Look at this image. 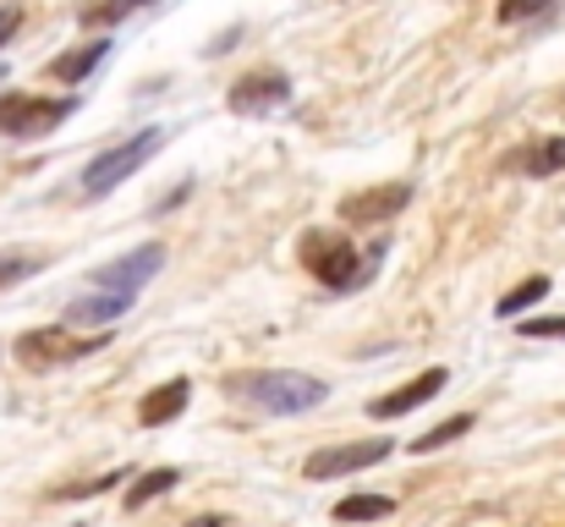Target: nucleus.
I'll return each instance as SVG.
<instances>
[{
    "mask_svg": "<svg viewBox=\"0 0 565 527\" xmlns=\"http://www.w3.org/2000/svg\"><path fill=\"white\" fill-rule=\"evenodd\" d=\"M11 351H17L28 368H55V362H77V357L99 351V341H66V330H61V325H44V330L17 336V347Z\"/></svg>",
    "mask_w": 565,
    "mask_h": 527,
    "instance_id": "obj_9",
    "label": "nucleus"
},
{
    "mask_svg": "<svg viewBox=\"0 0 565 527\" xmlns=\"http://www.w3.org/2000/svg\"><path fill=\"white\" fill-rule=\"evenodd\" d=\"M127 308H132V297L88 286L83 297H72V308H66V325H99V330H110L116 319H127Z\"/></svg>",
    "mask_w": 565,
    "mask_h": 527,
    "instance_id": "obj_11",
    "label": "nucleus"
},
{
    "mask_svg": "<svg viewBox=\"0 0 565 527\" xmlns=\"http://www.w3.org/2000/svg\"><path fill=\"white\" fill-rule=\"evenodd\" d=\"M17 28H22V11H17V6H0V44H11Z\"/></svg>",
    "mask_w": 565,
    "mask_h": 527,
    "instance_id": "obj_24",
    "label": "nucleus"
},
{
    "mask_svg": "<svg viewBox=\"0 0 565 527\" xmlns=\"http://www.w3.org/2000/svg\"><path fill=\"white\" fill-rule=\"evenodd\" d=\"M516 330H522L527 341H565V314L561 319H522Z\"/></svg>",
    "mask_w": 565,
    "mask_h": 527,
    "instance_id": "obj_22",
    "label": "nucleus"
},
{
    "mask_svg": "<svg viewBox=\"0 0 565 527\" xmlns=\"http://www.w3.org/2000/svg\"><path fill=\"white\" fill-rule=\"evenodd\" d=\"M138 6H149V0H99V6H83V28H110V22L132 17Z\"/></svg>",
    "mask_w": 565,
    "mask_h": 527,
    "instance_id": "obj_19",
    "label": "nucleus"
},
{
    "mask_svg": "<svg viewBox=\"0 0 565 527\" xmlns=\"http://www.w3.org/2000/svg\"><path fill=\"white\" fill-rule=\"evenodd\" d=\"M439 390H445V368H423V373H417L412 384H401V390L379 396L369 412H374V418H401V412H417L423 401H434Z\"/></svg>",
    "mask_w": 565,
    "mask_h": 527,
    "instance_id": "obj_10",
    "label": "nucleus"
},
{
    "mask_svg": "<svg viewBox=\"0 0 565 527\" xmlns=\"http://www.w3.org/2000/svg\"><path fill=\"white\" fill-rule=\"evenodd\" d=\"M39 270H44V259H39V253H0V292H6V286L33 281Z\"/></svg>",
    "mask_w": 565,
    "mask_h": 527,
    "instance_id": "obj_18",
    "label": "nucleus"
},
{
    "mask_svg": "<svg viewBox=\"0 0 565 527\" xmlns=\"http://www.w3.org/2000/svg\"><path fill=\"white\" fill-rule=\"evenodd\" d=\"M390 451H395L390 440H358V445H330V451H313V456L302 462V473H308L313 484H324V478H341V473H363V467H379V462H384Z\"/></svg>",
    "mask_w": 565,
    "mask_h": 527,
    "instance_id": "obj_7",
    "label": "nucleus"
},
{
    "mask_svg": "<svg viewBox=\"0 0 565 527\" xmlns=\"http://www.w3.org/2000/svg\"><path fill=\"white\" fill-rule=\"evenodd\" d=\"M544 297H550V275H527L522 286H511V292L500 297L494 314H500V319H522V314H527L533 303H544Z\"/></svg>",
    "mask_w": 565,
    "mask_h": 527,
    "instance_id": "obj_14",
    "label": "nucleus"
},
{
    "mask_svg": "<svg viewBox=\"0 0 565 527\" xmlns=\"http://www.w3.org/2000/svg\"><path fill=\"white\" fill-rule=\"evenodd\" d=\"M511 166H522L527 176H555L565 171V138H544V144H533L527 155H516Z\"/></svg>",
    "mask_w": 565,
    "mask_h": 527,
    "instance_id": "obj_16",
    "label": "nucleus"
},
{
    "mask_svg": "<svg viewBox=\"0 0 565 527\" xmlns=\"http://www.w3.org/2000/svg\"><path fill=\"white\" fill-rule=\"evenodd\" d=\"M291 105V77L286 72H247L225 88V110L231 116H275Z\"/></svg>",
    "mask_w": 565,
    "mask_h": 527,
    "instance_id": "obj_5",
    "label": "nucleus"
},
{
    "mask_svg": "<svg viewBox=\"0 0 565 527\" xmlns=\"http://www.w3.org/2000/svg\"><path fill=\"white\" fill-rule=\"evenodd\" d=\"M390 512H395V500H384V495H347L335 506V523H379Z\"/></svg>",
    "mask_w": 565,
    "mask_h": 527,
    "instance_id": "obj_17",
    "label": "nucleus"
},
{
    "mask_svg": "<svg viewBox=\"0 0 565 527\" xmlns=\"http://www.w3.org/2000/svg\"><path fill=\"white\" fill-rule=\"evenodd\" d=\"M127 473H105V478H88V484H72V489H61V500H88V495H105L110 484H121Z\"/></svg>",
    "mask_w": 565,
    "mask_h": 527,
    "instance_id": "obj_23",
    "label": "nucleus"
},
{
    "mask_svg": "<svg viewBox=\"0 0 565 527\" xmlns=\"http://www.w3.org/2000/svg\"><path fill=\"white\" fill-rule=\"evenodd\" d=\"M0 83H6V66H0Z\"/></svg>",
    "mask_w": 565,
    "mask_h": 527,
    "instance_id": "obj_26",
    "label": "nucleus"
},
{
    "mask_svg": "<svg viewBox=\"0 0 565 527\" xmlns=\"http://www.w3.org/2000/svg\"><path fill=\"white\" fill-rule=\"evenodd\" d=\"M166 270V242H143V247H132L127 259H116V264H105L99 275H94V286L99 292H121V297H138L154 275Z\"/></svg>",
    "mask_w": 565,
    "mask_h": 527,
    "instance_id": "obj_6",
    "label": "nucleus"
},
{
    "mask_svg": "<svg viewBox=\"0 0 565 527\" xmlns=\"http://www.w3.org/2000/svg\"><path fill=\"white\" fill-rule=\"evenodd\" d=\"M406 203H412V181H379V187L341 198V220L347 225H379V220H395Z\"/></svg>",
    "mask_w": 565,
    "mask_h": 527,
    "instance_id": "obj_8",
    "label": "nucleus"
},
{
    "mask_svg": "<svg viewBox=\"0 0 565 527\" xmlns=\"http://www.w3.org/2000/svg\"><path fill=\"white\" fill-rule=\"evenodd\" d=\"M105 61H110V39H105V33H99V39H94V44H83V50H72V55H61V61H55V66H50V77H55V83H66V88H72V83H83V77H88V72H99V66H105Z\"/></svg>",
    "mask_w": 565,
    "mask_h": 527,
    "instance_id": "obj_13",
    "label": "nucleus"
},
{
    "mask_svg": "<svg viewBox=\"0 0 565 527\" xmlns=\"http://www.w3.org/2000/svg\"><path fill=\"white\" fill-rule=\"evenodd\" d=\"M188 401H192V384H188V379H166L160 390H149V396H143V407H138V423H143V429H166V423H177V418L188 412Z\"/></svg>",
    "mask_w": 565,
    "mask_h": 527,
    "instance_id": "obj_12",
    "label": "nucleus"
},
{
    "mask_svg": "<svg viewBox=\"0 0 565 527\" xmlns=\"http://www.w3.org/2000/svg\"><path fill=\"white\" fill-rule=\"evenodd\" d=\"M182 484V473L177 467H154V473H143L132 489H127V512H143L149 500H160V495H171Z\"/></svg>",
    "mask_w": 565,
    "mask_h": 527,
    "instance_id": "obj_15",
    "label": "nucleus"
},
{
    "mask_svg": "<svg viewBox=\"0 0 565 527\" xmlns=\"http://www.w3.org/2000/svg\"><path fill=\"white\" fill-rule=\"evenodd\" d=\"M467 429H472V418L461 412V418H450V423H439V429L417 434V440H412V451H445V445H450V440H461Z\"/></svg>",
    "mask_w": 565,
    "mask_h": 527,
    "instance_id": "obj_20",
    "label": "nucleus"
},
{
    "mask_svg": "<svg viewBox=\"0 0 565 527\" xmlns=\"http://www.w3.org/2000/svg\"><path fill=\"white\" fill-rule=\"evenodd\" d=\"M171 144V127H143V133H132L127 144H116V149H105V155H94L88 160V171H83V192L88 198H105V192H116L127 176H138L160 149Z\"/></svg>",
    "mask_w": 565,
    "mask_h": 527,
    "instance_id": "obj_3",
    "label": "nucleus"
},
{
    "mask_svg": "<svg viewBox=\"0 0 565 527\" xmlns=\"http://www.w3.org/2000/svg\"><path fill=\"white\" fill-rule=\"evenodd\" d=\"M390 253V242H374L369 247V259L341 236V231H308L302 236V264L330 286V292H352V286H369L379 270V259Z\"/></svg>",
    "mask_w": 565,
    "mask_h": 527,
    "instance_id": "obj_2",
    "label": "nucleus"
},
{
    "mask_svg": "<svg viewBox=\"0 0 565 527\" xmlns=\"http://www.w3.org/2000/svg\"><path fill=\"white\" fill-rule=\"evenodd\" d=\"M77 99H33V94H6L0 99V133L17 138V144H33V138H50L61 122H72Z\"/></svg>",
    "mask_w": 565,
    "mask_h": 527,
    "instance_id": "obj_4",
    "label": "nucleus"
},
{
    "mask_svg": "<svg viewBox=\"0 0 565 527\" xmlns=\"http://www.w3.org/2000/svg\"><path fill=\"white\" fill-rule=\"evenodd\" d=\"M192 527H225V523L220 517H203V523H192Z\"/></svg>",
    "mask_w": 565,
    "mask_h": 527,
    "instance_id": "obj_25",
    "label": "nucleus"
},
{
    "mask_svg": "<svg viewBox=\"0 0 565 527\" xmlns=\"http://www.w3.org/2000/svg\"><path fill=\"white\" fill-rule=\"evenodd\" d=\"M550 6H555V0H500L494 17L511 28V22H527V17H539V11H550Z\"/></svg>",
    "mask_w": 565,
    "mask_h": 527,
    "instance_id": "obj_21",
    "label": "nucleus"
},
{
    "mask_svg": "<svg viewBox=\"0 0 565 527\" xmlns=\"http://www.w3.org/2000/svg\"><path fill=\"white\" fill-rule=\"evenodd\" d=\"M225 396H236L242 407L269 412V418H302V412L324 407L330 384L313 373H297V368H247V373L225 379Z\"/></svg>",
    "mask_w": 565,
    "mask_h": 527,
    "instance_id": "obj_1",
    "label": "nucleus"
}]
</instances>
